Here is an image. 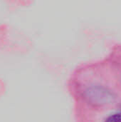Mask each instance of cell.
<instances>
[{
    "label": "cell",
    "mask_w": 121,
    "mask_h": 122,
    "mask_svg": "<svg viewBox=\"0 0 121 122\" xmlns=\"http://www.w3.org/2000/svg\"><path fill=\"white\" fill-rule=\"evenodd\" d=\"M105 122H121V112L109 116Z\"/></svg>",
    "instance_id": "cell-1"
}]
</instances>
